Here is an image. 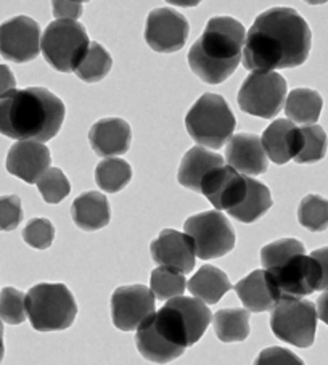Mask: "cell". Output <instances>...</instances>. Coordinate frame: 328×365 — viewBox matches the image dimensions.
<instances>
[{"label": "cell", "mask_w": 328, "mask_h": 365, "mask_svg": "<svg viewBox=\"0 0 328 365\" xmlns=\"http://www.w3.org/2000/svg\"><path fill=\"white\" fill-rule=\"evenodd\" d=\"M311 28L298 11L288 7L269 9L246 33L243 66L250 71L301 66L311 52Z\"/></svg>", "instance_id": "6da1fadb"}, {"label": "cell", "mask_w": 328, "mask_h": 365, "mask_svg": "<svg viewBox=\"0 0 328 365\" xmlns=\"http://www.w3.org/2000/svg\"><path fill=\"white\" fill-rule=\"evenodd\" d=\"M65 115V103L43 87L14 91L0 100V134L46 143L58 134Z\"/></svg>", "instance_id": "7a4b0ae2"}, {"label": "cell", "mask_w": 328, "mask_h": 365, "mask_svg": "<svg viewBox=\"0 0 328 365\" xmlns=\"http://www.w3.org/2000/svg\"><path fill=\"white\" fill-rule=\"evenodd\" d=\"M246 31L230 16H214L188 52V66L206 84L229 79L243 60Z\"/></svg>", "instance_id": "3957f363"}, {"label": "cell", "mask_w": 328, "mask_h": 365, "mask_svg": "<svg viewBox=\"0 0 328 365\" xmlns=\"http://www.w3.org/2000/svg\"><path fill=\"white\" fill-rule=\"evenodd\" d=\"M212 320V314L203 301L179 297L168 301L151 316L156 331L174 346L185 351L197 344Z\"/></svg>", "instance_id": "277c9868"}, {"label": "cell", "mask_w": 328, "mask_h": 365, "mask_svg": "<svg viewBox=\"0 0 328 365\" xmlns=\"http://www.w3.org/2000/svg\"><path fill=\"white\" fill-rule=\"evenodd\" d=\"M26 312L34 330L61 331L74 324L78 304L63 283H37L26 294Z\"/></svg>", "instance_id": "5b68a950"}, {"label": "cell", "mask_w": 328, "mask_h": 365, "mask_svg": "<svg viewBox=\"0 0 328 365\" xmlns=\"http://www.w3.org/2000/svg\"><path fill=\"white\" fill-rule=\"evenodd\" d=\"M237 119L225 98L217 93H205L185 116V128L195 142L212 150L230 142Z\"/></svg>", "instance_id": "8992f818"}, {"label": "cell", "mask_w": 328, "mask_h": 365, "mask_svg": "<svg viewBox=\"0 0 328 365\" xmlns=\"http://www.w3.org/2000/svg\"><path fill=\"white\" fill-rule=\"evenodd\" d=\"M89 34L79 21L56 20L43 31L41 50L50 66L60 73H76L91 47Z\"/></svg>", "instance_id": "52a82bcc"}, {"label": "cell", "mask_w": 328, "mask_h": 365, "mask_svg": "<svg viewBox=\"0 0 328 365\" xmlns=\"http://www.w3.org/2000/svg\"><path fill=\"white\" fill-rule=\"evenodd\" d=\"M317 307L307 299H280L270 316V329L283 343L311 348L317 330Z\"/></svg>", "instance_id": "ba28073f"}, {"label": "cell", "mask_w": 328, "mask_h": 365, "mask_svg": "<svg viewBox=\"0 0 328 365\" xmlns=\"http://www.w3.org/2000/svg\"><path fill=\"white\" fill-rule=\"evenodd\" d=\"M287 81L279 73L255 71L238 91V106L251 116L270 119L279 115L287 98Z\"/></svg>", "instance_id": "9c48e42d"}, {"label": "cell", "mask_w": 328, "mask_h": 365, "mask_svg": "<svg viewBox=\"0 0 328 365\" xmlns=\"http://www.w3.org/2000/svg\"><path fill=\"white\" fill-rule=\"evenodd\" d=\"M185 234L192 238L197 257L203 261L216 259L230 253L235 247V232L225 214L206 211L188 217Z\"/></svg>", "instance_id": "30bf717a"}, {"label": "cell", "mask_w": 328, "mask_h": 365, "mask_svg": "<svg viewBox=\"0 0 328 365\" xmlns=\"http://www.w3.org/2000/svg\"><path fill=\"white\" fill-rule=\"evenodd\" d=\"M280 299H301L320 289L322 269L312 256L299 255L274 270H267Z\"/></svg>", "instance_id": "8fae6325"}, {"label": "cell", "mask_w": 328, "mask_h": 365, "mask_svg": "<svg viewBox=\"0 0 328 365\" xmlns=\"http://www.w3.org/2000/svg\"><path fill=\"white\" fill-rule=\"evenodd\" d=\"M190 33L187 18L174 9L150 11L145 24V42L158 53H174L185 46Z\"/></svg>", "instance_id": "7c38bea8"}, {"label": "cell", "mask_w": 328, "mask_h": 365, "mask_svg": "<svg viewBox=\"0 0 328 365\" xmlns=\"http://www.w3.org/2000/svg\"><path fill=\"white\" fill-rule=\"evenodd\" d=\"M155 314V294L145 285H124L111 294V319L118 330H137Z\"/></svg>", "instance_id": "4fadbf2b"}, {"label": "cell", "mask_w": 328, "mask_h": 365, "mask_svg": "<svg viewBox=\"0 0 328 365\" xmlns=\"http://www.w3.org/2000/svg\"><path fill=\"white\" fill-rule=\"evenodd\" d=\"M41 26L29 16H15L0 24V55L15 63H28L41 52Z\"/></svg>", "instance_id": "5bb4252c"}, {"label": "cell", "mask_w": 328, "mask_h": 365, "mask_svg": "<svg viewBox=\"0 0 328 365\" xmlns=\"http://www.w3.org/2000/svg\"><path fill=\"white\" fill-rule=\"evenodd\" d=\"M151 257L160 267L175 270L180 274H190L195 267V245L187 234L174 229H164L156 240L150 245Z\"/></svg>", "instance_id": "9a60e30c"}, {"label": "cell", "mask_w": 328, "mask_h": 365, "mask_svg": "<svg viewBox=\"0 0 328 365\" xmlns=\"http://www.w3.org/2000/svg\"><path fill=\"white\" fill-rule=\"evenodd\" d=\"M248 188V175H240L230 166L214 169L201 182V193L216 207V211L233 210L243 200Z\"/></svg>", "instance_id": "2e32d148"}, {"label": "cell", "mask_w": 328, "mask_h": 365, "mask_svg": "<svg viewBox=\"0 0 328 365\" xmlns=\"http://www.w3.org/2000/svg\"><path fill=\"white\" fill-rule=\"evenodd\" d=\"M52 156L50 150L43 143L24 140L16 142L14 147L9 150L7 155V171L21 179L26 184H37L43 173L48 171Z\"/></svg>", "instance_id": "e0dca14e"}, {"label": "cell", "mask_w": 328, "mask_h": 365, "mask_svg": "<svg viewBox=\"0 0 328 365\" xmlns=\"http://www.w3.org/2000/svg\"><path fill=\"white\" fill-rule=\"evenodd\" d=\"M225 158L229 166L243 175H261L267 171V155L262 140L253 134H237L227 143Z\"/></svg>", "instance_id": "ac0fdd59"}, {"label": "cell", "mask_w": 328, "mask_h": 365, "mask_svg": "<svg viewBox=\"0 0 328 365\" xmlns=\"http://www.w3.org/2000/svg\"><path fill=\"white\" fill-rule=\"evenodd\" d=\"M130 140V125L121 118L100 119L89 130V142L93 152L108 160L128 153Z\"/></svg>", "instance_id": "d6986e66"}, {"label": "cell", "mask_w": 328, "mask_h": 365, "mask_svg": "<svg viewBox=\"0 0 328 365\" xmlns=\"http://www.w3.org/2000/svg\"><path fill=\"white\" fill-rule=\"evenodd\" d=\"M233 288H235L238 298L246 307V311L250 312L274 311V307L280 301L272 279H270L267 270L264 269L253 270Z\"/></svg>", "instance_id": "ffe728a7"}, {"label": "cell", "mask_w": 328, "mask_h": 365, "mask_svg": "<svg viewBox=\"0 0 328 365\" xmlns=\"http://www.w3.org/2000/svg\"><path fill=\"white\" fill-rule=\"evenodd\" d=\"M262 147L275 165L294 160L301 147V128L289 119H277L262 134Z\"/></svg>", "instance_id": "44dd1931"}, {"label": "cell", "mask_w": 328, "mask_h": 365, "mask_svg": "<svg viewBox=\"0 0 328 365\" xmlns=\"http://www.w3.org/2000/svg\"><path fill=\"white\" fill-rule=\"evenodd\" d=\"M220 166H224V158L219 153L205 150V147H193L182 158L178 180L185 188L201 193V182Z\"/></svg>", "instance_id": "7402d4cb"}, {"label": "cell", "mask_w": 328, "mask_h": 365, "mask_svg": "<svg viewBox=\"0 0 328 365\" xmlns=\"http://www.w3.org/2000/svg\"><path fill=\"white\" fill-rule=\"evenodd\" d=\"M71 217L79 229L96 232L110 224V203L103 193L86 192L73 201Z\"/></svg>", "instance_id": "603a6c76"}, {"label": "cell", "mask_w": 328, "mask_h": 365, "mask_svg": "<svg viewBox=\"0 0 328 365\" xmlns=\"http://www.w3.org/2000/svg\"><path fill=\"white\" fill-rule=\"evenodd\" d=\"M151 316L138 327L135 333V344L140 356L153 364H169L184 356L185 351L174 348L156 331Z\"/></svg>", "instance_id": "cb8c5ba5"}, {"label": "cell", "mask_w": 328, "mask_h": 365, "mask_svg": "<svg viewBox=\"0 0 328 365\" xmlns=\"http://www.w3.org/2000/svg\"><path fill=\"white\" fill-rule=\"evenodd\" d=\"M232 289L229 277L214 266H203L188 280V292L205 304H217L224 294Z\"/></svg>", "instance_id": "d4e9b609"}, {"label": "cell", "mask_w": 328, "mask_h": 365, "mask_svg": "<svg viewBox=\"0 0 328 365\" xmlns=\"http://www.w3.org/2000/svg\"><path fill=\"white\" fill-rule=\"evenodd\" d=\"M272 195L262 182L248 178V190H246L243 200L229 211L233 219L240 222L251 224L261 219L270 207H272Z\"/></svg>", "instance_id": "484cf974"}, {"label": "cell", "mask_w": 328, "mask_h": 365, "mask_svg": "<svg viewBox=\"0 0 328 365\" xmlns=\"http://www.w3.org/2000/svg\"><path fill=\"white\" fill-rule=\"evenodd\" d=\"M324 100L312 89H294L289 92L285 103L288 119L294 124L315 125L319 121Z\"/></svg>", "instance_id": "4316f807"}, {"label": "cell", "mask_w": 328, "mask_h": 365, "mask_svg": "<svg viewBox=\"0 0 328 365\" xmlns=\"http://www.w3.org/2000/svg\"><path fill=\"white\" fill-rule=\"evenodd\" d=\"M214 331L222 343L245 341L250 335V311L242 307L220 309L212 317Z\"/></svg>", "instance_id": "83f0119b"}, {"label": "cell", "mask_w": 328, "mask_h": 365, "mask_svg": "<svg viewBox=\"0 0 328 365\" xmlns=\"http://www.w3.org/2000/svg\"><path fill=\"white\" fill-rule=\"evenodd\" d=\"M132 179V168L129 163L119 158H110L98 163L96 168L97 185L106 193H118Z\"/></svg>", "instance_id": "f1b7e54d"}, {"label": "cell", "mask_w": 328, "mask_h": 365, "mask_svg": "<svg viewBox=\"0 0 328 365\" xmlns=\"http://www.w3.org/2000/svg\"><path fill=\"white\" fill-rule=\"evenodd\" d=\"M113 66V58L102 43L92 42L86 58L82 60L79 68L76 69V76L84 83H98L108 76Z\"/></svg>", "instance_id": "f546056e"}, {"label": "cell", "mask_w": 328, "mask_h": 365, "mask_svg": "<svg viewBox=\"0 0 328 365\" xmlns=\"http://www.w3.org/2000/svg\"><path fill=\"white\" fill-rule=\"evenodd\" d=\"M187 287L185 275L166 267H156L150 277V289L160 301H171L184 294Z\"/></svg>", "instance_id": "4dcf8cb0"}, {"label": "cell", "mask_w": 328, "mask_h": 365, "mask_svg": "<svg viewBox=\"0 0 328 365\" xmlns=\"http://www.w3.org/2000/svg\"><path fill=\"white\" fill-rule=\"evenodd\" d=\"M328 138L320 125H302L301 128V147L294 161L299 165L317 163L325 158Z\"/></svg>", "instance_id": "1f68e13d"}, {"label": "cell", "mask_w": 328, "mask_h": 365, "mask_svg": "<svg viewBox=\"0 0 328 365\" xmlns=\"http://www.w3.org/2000/svg\"><path fill=\"white\" fill-rule=\"evenodd\" d=\"M298 221L311 232H324L328 229V200L320 195H307L298 207Z\"/></svg>", "instance_id": "d6a6232c"}, {"label": "cell", "mask_w": 328, "mask_h": 365, "mask_svg": "<svg viewBox=\"0 0 328 365\" xmlns=\"http://www.w3.org/2000/svg\"><path fill=\"white\" fill-rule=\"evenodd\" d=\"M304 245L294 238H282L266 245L261 250V264L264 270H274L287 264L294 256L304 255Z\"/></svg>", "instance_id": "836d02e7"}, {"label": "cell", "mask_w": 328, "mask_h": 365, "mask_svg": "<svg viewBox=\"0 0 328 365\" xmlns=\"http://www.w3.org/2000/svg\"><path fill=\"white\" fill-rule=\"evenodd\" d=\"M28 317L26 294L7 287L0 292V320L9 325H20Z\"/></svg>", "instance_id": "e575fe53"}, {"label": "cell", "mask_w": 328, "mask_h": 365, "mask_svg": "<svg viewBox=\"0 0 328 365\" xmlns=\"http://www.w3.org/2000/svg\"><path fill=\"white\" fill-rule=\"evenodd\" d=\"M37 188H39L42 198L50 205L60 203L71 193V184L65 173L58 168H50L47 173H43L42 178L37 180Z\"/></svg>", "instance_id": "d590c367"}, {"label": "cell", "mask_w": 328, "mask_h": 365, "mask_svg": "<svg viewBox=\"0 0 328 365\" xmlns=\"http://www.w3.org/2000/svg\"><path fill=\"white\" fill-rule=\"evenodd\" d=\"M55 238L53 224L46 217L31 219L26 227L23 230V240L26 242L31 248L36 250H47L52 247Z\"/></svg>", "instance_id": "8d00e7d4"}, {"label": "cell", "mask_w": 328, "mask_h": 365, "mask_svg": "<svg viewBox=\"0 0 328 365\" xmlns=\"http://www.w3.org/2000/svg\"><path fill=\"white\" fill-rule=\"evenodd\" d=\"M23 221L21 200L16 195L0 197V232L15 230Z\"/></svg>", "instance_id": "74e56055"}, {"label": "cell", "mask_w": 328, "mask_h": 365, "mask_svg": "<svg viewBox=\"0 0 328 365\" xmlns=\"http://www.w3.org/2000/svg\"><path fill=\"white\" fill-rule=\"evenodd\" d=\"M253 365H306L302 359L298 357L289 349L272 346L260 352Z\"/></svg>", "instance_id": "f35d334b"}, {"label": "cell", "mask_w": 328, "mask_h": 365, "mask_svg": "<svg viewBox=\"0 0 328 365\" xmlns=\"http://www.w3.org/2000/svg\"><path fill=\"white\" fill-rule=\"evenodd\" d=\"M53 16L56 20L78 21L82 15L81 2H53Z\"/></svg>", "instance_id": "ab89813d"}, {"label": "cell", "mask_w": 328, "mask_h": 365, "mask_svg": "<svg viewBox=\"0 0 328 365\" xmlns=\"http://www.w3.org/2000/svg\"><path fill=\"white\" fill-rule=\"evenodd\" d=\"M16 91V79L7 65H0V100Z\"/></svg>", "instance_id": "60d3db41"}, {"label": "cell", "mask_w": 328, "mask_h": 365, "mask_svg": "<svg viewBox=\"0 0 328 365\" xmlns=\"http://www.w3.org/2000/svg\"><path fill=\"white\" fill-rule=\"evenodd\" d=\"M311 256L314 257L315 261L319 262V266L322 269V285H320V289H324V292H327V289H328V247H324V248H319V250L312 251Z\"/></svg>", "instance_id": "b9f144b4"}, {"label": "cell", "mask_w": 328, "mask_h": 365, "mask_svg": "<svg viewBox=\"0 0 328 365\" xmlns=\"http://www.w3.org/2000/svg\"><path fill=\"white\" fill-rule=\"evenodd\" d=\"M317 317L322 320V322L328 325V289L320 294V298L317 299Z\"/></svg>", "instance_id": "7bdbcfd3"}, {"label": "cell", "mask_w": 328, "mask_h": 365, "mask_svg": "<svg viewBox=\"0 0 328 365\" xmlns=\"http://www.w3.org/2000/svg\"><path fill=\"white\" fill-rule=\"evenodd\" d=\"M4 356H5V343H4V325H2V320H0V364L4 361Z\"/></svg>", "instance_id": "ee69618b"}]
</instances>
